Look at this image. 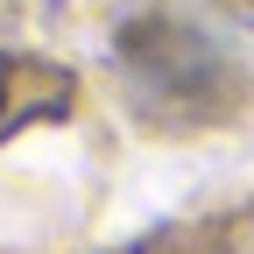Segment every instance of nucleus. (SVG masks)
Segmentation results:
<instances>
[{
  "mask_svg": "<svg viewBox=\"0 0 254 254\" xmlns=\"http://www.w3.org/2000/svg\"><path fill=\"white\" fill-rule=\"evenodd\" d=\"M233 254H254V233H247V240H233Z\"/></svg>",
  "mask_w": 254,
  "mask_h": 254,
  "instance_id": "obj_1",
  "label": "nucleus"
}]
</instances>
